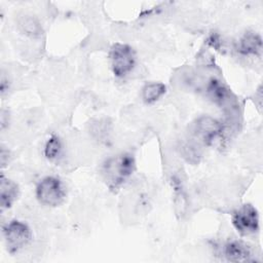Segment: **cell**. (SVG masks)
Returning a JSON list of instances; mask_svg holds the SVG:
<instances>
[{
    "mask_svg": "<svg viewBox=\"0 0 263 263\" xmlns=\"http://www.w3.org/2000/svg\"><path fill=\"white\" fill-rule=\"evenodd\" d=\"M136 171V159L132 153L122 152L110 156L102 163L101 175L111 190H117Z\"/></svg>",
    "mask_w": 263,
    "mask_h": 263,
    "instance_id": "cell-1",
    "label": "cell"
},
{
    "mask_svg": "<svg viewBox=\"0 0 263 263\" xmlns=\"http://www.w3.org/2000/svg\"><path fill=\"white\" fill-rule=\"evenodd\" d=\"M20 195L18 185L3 174L0 178V205L2 210L9 209L17 200Z\"/></svg>",
    "mask_w": 263,
    "mask_h": 263,
    "instance_id": "cell-8",
    "label": "cell"
},
{
    "mask_svg": "<svg viewBox=\"0 0 263 263\" xmlns=\"http://www.w3.org/2000/svg\"><path fill=\"white\" fill-rule=\"evenodd\" d=\"M166 92V86L162 82H148L141 89V98L145 104H154Z\"/></svg>",
    "mask_w": 263,
    "mask_h": 263,
    "instance_id": "cell-11",
    "label": "cell"
},
{
    "mask_svg": "<svg viewBox=\"0 0 263 263\" xmlns=\"http://www.w3.org/2000/svg\"><path fill=\"white\" fill-rule=\"evenodd\" d=\"M18 27L25 35L31 38H39L42 36L43 33L40 22L33 15H23L18 20Z\"/></svg>",
    "mask_w": 263,
    "mask_h": 263,
    "instance_id": "cell-13",
    "label": "cell"
},
{
    "mask_svg": "<svg viewBox=\"0 0 263 263\" xmlns=\"http://www.w3.org/2000/svg\"><path fill=\"white\" fill-rule=\"evenodd\" d=\"M222 255L229 262L255 261L252 249L242 240L230 239L222 247Z\"/></svg>",
    "mask_w": 263,
    "mask_h": 263,
    "instance_id": "cell-7",
    "label": "cell"
},
{
    "mask_svg": "<svg viewBox=\"0 0 263 263\" xmlns=\"http://www.w3.org/2000/svg\"><path fill=\"white\" fill-rule=\"evenodd\" d=\"M231 223L239 235H254L260 229L259 213L253 204L245 203L232 213Z\"/></svg>",
    "mask_w": 263,
    "mask_h": 263,
    "instance_id": "cell-5",
    "label": "cell"
},
{
    "mask_svg": "<svg viewBox=\"0 0 263 263\" xmlns=\"http://www.w3.org/2000/svg\"><path fill=\"white\" fill-rule=\"evenodd\" d=\"M110 68L117 78H124L129 75L137 64V55L134 48L125 43H114L109 51Z\"/></svg>",
    "mask_w": 263,
    "mask_h": 263,
    "instance_id": "cell-2",
    "label": "cell"
},
{
    "mask_svg": "<svg viewBox=\"0 0 263 263\" xmlns=\"http://www.w3.org/2000/svg\"><path fill=\"white\" fill-rule=\"evenodd\" d=\"M35 195L40 204L48 208H57L66 199V188L58 177L46 176L37 183Z\"/></svg>",
    "mask_w": 263,
    "mask_h": 263,
    "instance_id": "cell-3",
    "label": "cell"
},
{
    "mask_svg": "<svg viewBox=\"0 0 263 263\" xmlns=\"http://www.w3.org/2000/svg\"><path fill=\"white\" fill-rule=\"evenodd\" d=\"M63 142L57 135H51L45 142L43 153L45 158L50 162H59L63 157Z\"/></svg>",
    "mask_w": 263,
    "mask_h": 263,
    "instance_id": "cell-12",
    "label": "cell"
},
{
    "mask_svg": "<svg viewBox=\"0 0 263 263\" xmlns=\"http://www.w3.org/2000/svg\"><path fill=\"white\" fill-rule=\"evenodd\" d=\"M5 247L10 254H15L25 249L32 240L33 233L29 225L21 220H10L2 227Z\"/></svg>",
    "mask_w": 263,
    "mask_h": 263,
    "instance_id": "cell-4",
    "label": "cell"
},
{
    "mask_svg": "<svg viewBox=\"0 0 263 263\" xmlns=\"http://www.w3.org/2000/svg\"><path fill=\"white\" fill-rule=\"evenodd\" d=\"M192 132L197 142L209 146L222 137L224 127L218 119L210 115H201L195 119Z\"/></svg>",
    "mask_w": 263,
    "mask_h": 263,
    "instance_id": "cell-6",
    "label": "cell"
},
{
    "mask_svg": "<svg viewBox=\"0 0 263 263\" xmlns=\"http://www.w3.org/2000/svg\"><path fill=\"white\" fill-rule=\"evenodd\" d=\"M238 51L243 55L259 57L262 52L261 36L254 31L246 32L238 42Z\"/></svg>",
    "mask_w": 263,
    "mask_h": 263,
    "instance_id": "cell-9",
    "label": "cell"
},
{
    "mask_svg": "<svg viewBox=\"0 0 263 263\" xmlns=\"http://www.w3.org/2000/svg\"><path fill=\"white\" fill-rule=\"evenodd\" d=\"M205 91L210 100L219 106H225L230 103V90L218 79L212 78L205 87Z\"/></svg>",
    "mask_w": 263,
    "mask_h": 263,
    "instance_id": "cell-10",
    "label": "cell"
}]
</instances>
